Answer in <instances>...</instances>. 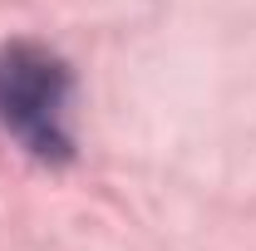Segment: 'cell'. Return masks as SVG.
<instances>
[{"mask_svg": "<svg viewBox=\"0 0 256 251\" xmlns=\"http://www.w3.org/2000/svg\"><path fill=\"white\" fill-rule=\"evenodd\" d=\"M0 128L34 158H69V69L40 44L0 50Z\"/></svg>", "mask_w": 256, "mask_h": 251, "instance_id": "6da1fadb", "label": "cell"}]
</instances>
